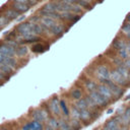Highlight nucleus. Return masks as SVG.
Returning a JSON list of instances; mask_svg holds the SVG:
<instances>
[{"mask_svg":"<svg viewBox=\"0 0 130 130\" xmlns=\"http://www.w3.org/2000/svg\"><path fill=\"white\" fill-rule=\"evenodd\" d=\"M30 24H31V31H32L34 35L41 36L42 34H44L42 24L40 22H30Z\"/></svg>","mask_w":130,"mask_h":130,"instance_id":"412c9836","label":"nucleus"},{"mask_svg":"<svg viewBox=\"0 0 130 130\" xmlns=\"http://www.w3.org/2000/svg\"><path fill=\"white\" fill-rule=\"evenodd\" d=\"M30 125H31V130H43V126L40 122L32 121L30 123Z\"/></svg>","mask_w":130,"mask_h":130,"instance_id":"72a5a7b5","label":"nucleus"},{"mask_svg":"<svg viewBox=\"0 0 130 130\" xmlns=\"http://www.w3.org/2000/svg\"><path fill=\"white\" fill-rule=\"evenodd\" d=\"M88 96L91 99V101L94 103V105L98 107V108H105L106 106L109 105L110 101L108 99H106L105 96H103L100 92H98L96 90H93V91H90L88 93Z\"/></svg>","mask_w":130,"mask_h":130,"instance_id":"f257e3e1","label":"nucleus"},{"mask_svg":"<svg viewBox=\"0 0 130 130\" xmlns=\"http://www.w3.org/2000/svg\"><path fill=\"white\" fill-rule=\"evenodd\" d=\"M0 53L5 56H15V49L9 46L7 43H0Z\"/></svg>","mask_w":130,"mask_h":130,"instance_id":"9d476101","label":"nucleus"},{"mask_svg":"<svg viewBox=\"0 0 130 130\" xmlns=\"http://www.w3.org/2000/svg\"><path fill=\"white\" fill-rule=\"evenodd\" d=\"M110 73L111 71L109 70V68L105 65H101L98 67L96 71H95V74H96V77L99 78V80L103 83L104 81L110 79Z\"/></svg>","mask_w":130,"mask_h":130,"instance_id":"39448f33","label":"nucleus"},{"mask_svg":"<svg viewBox=\"0 0 130 130\" xmlns=\"http://www.w3.org/2000/svg\"><path fill=\"white\" fill-rule=\"evenodd\" d=\"M9 78H10L9 76H7L6 74H4V73H3V72L0 70V82H1V83L6 82V81H7Z\"/></svg>","mask_w":130,"mask_h":130,"instance_id":"c9c22d12","label":"nucleus"},{"mask_svg":"<svg viewBox=\"0 0 130 130\" xmlns=\"http://www.w3.org/2000/svg\"><path fill=\"white\" fill-rule=\"evenodd\" d=\"M127 49H128V52H129V56H130V41L127 43Z\"/></svg>","mask_w":130,"mask_h":130,"instance_id":"c03bdc74","label":"nucleus"},{"mask_svg":"<svg viewBox=\"0 0 130 130\" xmlns=\"http://www.w3.org/2000/svg\"><path fill=\"white\" fill-rule=\"evenodd\" d=\"M60 13V19L66 20V21H70V22H75L76 20H78L80 18V16L78 14L69 12V11H63V12H59Z\"/></svg>","mask_w":130,"mask_h":130,"instance_id":"9b49d317","label":"nucleus"},{"mask_svg":"<svg viewBox=\"0 0 130 130\" xmlns=\"http://www.w3.org/2000/svg\"><path fill=\"white\" fill-rule=\"evenodd\" d=\"M21 130H31V125H30V123L25 124V125L22 127V129H21Z\"/></svg>","mask_w":130,"mask_h":130,"instance_id":"58836bf2","label":"nucleus"},{"mask_svg":"<svg viewBox=\"0 0 130 130\" xmlns=\"http://www.w3.org/2000/svg\"><path fill=\"white\" fill-rule=\"evenodd\" d=\"M116 69L119 71V73L126 79L127 82H130V70L124 66V65H120V66H117Z\"/></svg>","mask_w":130,"mask_h":130,"instance_id":"a211bd4d","label":"nucleus"},{"mask_svg":"<svg viewBox=\"0 0 130 130\" xmlns=\"http://www.w3.org/2000/svg\"><path fill=\"white\" fill-rule=\"evenodd\" d=\"M70 115H71L72 119H77V120L80 119V111L77 108H75V107H73L71 109V114Z\"/></svg>","mask_w":130,"mask_h":130,"instance_id":"2f4dec72","label":"nucleus"},{"mask_svg":"<svg viewBox=\"0 0 130 130\" xmlns=\"http://www.w3.org/2000/svg\"><path fill=\"white\" fill-rule=\"evenodd\" d=\"M1 63L2 64L9 65V66H11L13 68H16V66H17V60H16V58L14 56H5L4 55Z\"/></svg>","mask_w":130,"mask_h":130,"instance_id":"dca6fc26","label":"nucleus"},{"mask_svg":"<svg viewBox=\"0 0 130 130\" xmlns=\"http://www.w3.org/2000/svg\"><path fill=\"white\" fill-rule=\"evenodd\" d=\"M44 130H54L53 128H51V127H49L48 125H46V127H45V129Z\"/></svg>","mask_w":130,"mask_h":130,"instance_id":"a18cd8bd","label":"nucleus"},{"mask_svg":"<svg viewBox=\"0 0 130 130\" xmlns=\"http://www.w3.org/2000/svg\"><path fill=\"white\" fill-rule=\"evenodd\" d=\"M124 114H125V115H127V116L130 118V107H128V108H126V109H125Z\"/></svg>","mask_w":130,"mask_h":130,"instance_id":"79ce46f5","label":"nucleus"},{"mask_svg":"<svg viewBox=\"0 0 130 130\" xmlns=\"http://www.w3.org/2000/svg\"><path fill=\"white\" fill-rule=\"evenodd\" d=\"M62 1L67 3V4H70V5H75L76 4V0H62Z\"/></svg>","mask_w":130,"mask_h":130,"instance_id":"4c0bfd02","label":"nucleus"},{"mask_svg":"<svg viewBox=\"0 0 130 130\" xmlns=\"http://www.w3.org/2000/svg\"><path fill=\"white\" fill-rule=\"evenodd\" d=\"M0 70L9 77L15 73V68H13L9 65H6V64H2V63H0Z\"/></svg>","mask_w":130,"mask_h":130,"instance_id":"aec40b11","label":"nucleus"},{"mask_svg":"<svg viewBox=\"0 0 130 130\" xmlns=\"http://www.w3.org/2000/svg\"><path fill=\"white\" fill-rule=\"evenodd\" d=\"M85 1H88V2H91V0H85Z\"/></svg>","mask_w":130,"mask_h":130,"instance_id":"09e8293b","label":"nucleus"},{"mask_svg":"<svg viewBox=\"0 0 130 130\" xmlns=\"http://www.w3.org/2000/svg\"><path fill=\"white\" fill-rule=\"evenodd\" d=\"M92 119V113L89 109H84V110H80V121L82 122H86L89 123Z\"/></svg>","mask_w":130,"mask_h":130,"instance_id":"4468645a","label":"nucleus"},{"mask_svg":"<svg viewBox=\"0 0 130 130\" xmlns=\"http://www.w3.org/2000/svg\"><path fill=\"white\" fill-rule=\"evenodd\" d=\"M30 50H31V52H34V53H37V54H41V53H43V52H45V50H46V47L43 45V44H41V43H35L32 46H31V48H30Z\"/></svg>","mask_w":130,"mask_h":130,"instance_id":"5701e85b","label":"nucleus"},{"mask_svg":"<svg viewBox=\"0 0 130 130\" xmlns=\"http://www.w3.org/2000/svg\"><path fill=\"white\" fill-rule=\"evenodd\" d=\"M12 8L15 9L18 13H24V12H26V11H28L30 9V6H28L26 4H22V3L13 2L12 3Z\"/></svg>","mask_w":130,"mask_h":130,"instance_id":"f3484780","label":"nucleus"},{"mask_svg":"<svg viewBox=\"0 0 130 130\" xmlns=\"http://www.w3.org/2000/svg\"><path fill=\"white\" fill-rule=\"evenodd\" d=\"M30 116H31L34 121H37V122H40V123L46 122L47 119L49 118L48 117V113L45 110H43V109H36V110H34L31 112Z\"/></svg>","mask_w":130,"mask_h":130,"instance_id":"0eeeda50","label":"nucleus"},{"mask_svg":"<svg viewBox=\"0 0 130 130\" xmlns=\"http://www.w3.org/2000/svg\"><path fill=\"white\" fill-rule=\"evenodd\" d=\"M112 112H113V110H112V109H110V110H109V111H108V114H111V113H112Z\"/></svg>","mask_w":130,"mask_h":130,"instance_id":"de8ad7c7","label":"nucleus"},{"mask_svg":"<svg viewBox=\"0 0 130 130\" xmlns=\"http://www.w3.org/2000/svg\"><path fill=\"white\" fill-rule=\"evenodd\" d=\"M98 1H103V0H98Z\"/></svg>","mask_w":130,"mask_h":130,"instance_id":"603ef678","label":"nucleus"},{"mask_svg":"<svg viewBox=\"0 0 130 130\" xmlns=\"http://www.w3.org/2000/svg\"><path fill=\"white\" fill-rule=\"evenodd\" d=\"M40 15L41 16H46V17H50L53 18L55 20L60 19V13L58 11H52V10H47L44 8H41L40 10Z\"/></svg>","mask_w":130,"mask_h":130,"instance_id":"f8f14e48","label":"nucleus"},{"mask_svg":"<svg viewBox=\"0 0 130 130\" xmlns=\"http://www.w3.org/2000/svg\"><path fill=\"white\" fill-rule=\"evenodd\" d=\"M46 123H47V125L49 127L53 128L54 130H57L58 129L59 124H58V120H57L56 117H50V118H48L47 121H46Z\"/></svg>","mask_w":130,"mask_h":130,"instance_id":"cd10ccee","label":"nucleus"},{"mask_svg":"<svg viewBox=\"0 0 130 130\" xmlns=\"http://www.w3.org/2000/svg\"><path fill=\"white\" fill-rule=\"evenodd\" d=\"M13 2H17V3H22V4L28 5V0H13ZM28 6H29V5H28Z\"/></svg>","mask_w":130,"mask_h":130,"instance_id":"a19ab883","label":"nucleus"},{"mask_svg":"<svg viewBox=\"0 0 130 130\" xmlns=\"http://www.w3.org/2000/svg\"><path fill=\"white\" fill-rule=\"evenodd\" d=\"M74 107L77 108L79 111L80 110H84V109H87V103H86V100L85 98H81L79 100H77L74 104Z\"/></svg>","mask_w":130,"mask_h":130,"instance_id":"a878e982","label":"nucleus"},{"mask_svg":"<svg viewBox=\"0 0 130 130\" xmlns=\"http://www.w3.org/2000/svg\"><path fill=\"white\" fill-rule=\"evenodd\" d=\"M72 129L73 130H80L82 128V125L80 123V120H77V119H71V121L69 122Z\"/></svg>","mask_w":130,"mask_h":130,"instance_id":"7c9ffc66","label":"nucleus"},{"mask_svg":"<svg viewBox=\"0 0 130 130\" xmlns=\"http://www.w3.org/2000/svg\"><path fill=\"white\" fill-rule=\"evenodd\" d=\"M38 1H39V0H28V5H29L30 7H31V6H35V5H37Z\"/></svg>","mask_w":130,"mask_h":130,"instance_id":"ea45409f","label":"nucleus"},{"mask_svg":"<svg viewBox=\"0 0 130 130\" xmlns=\"http://www.w3.org/2000/svg\"><path fill=\"white\" fill-rule=\"evenodd\" d=\"M19 14H20V13H18V12H17L15 9H13V8H8V9H6L5 12H4V15H5L10 21L17 19L18 16H19Z\"/></svg>","mask_w":130,"mask_h":130,"instance_id":"6ab92c4d","label":"nucleus"},{"mask_svg":"<svg viewBox=\"0 0 130 130\" xmlns=\"http://www.w3.org/2000/svg\"><path fill=\"white\" fill-rule=\"evenodd\" d=\"M103 83H105V84H107V85L109 86V88L111 89V91H112L114 98L120 99V98L123 95V93H124V87H122V86L116 84V83L113 82L111 79H108V80L104 81Z\"/></svg>","mask_w":130,"mask_h":130,"instance_id":"f03ea898","label":"nucleus"},{"mask_svg":"<svg viewBox=\"0 0 130 130\" xmlns=\"http://www.w3.org/2000/svg\"><path fill=\"white\" fill-rule=\"evenodd\" d=\"M28 53V48L26 47V45L24 44H19L16 48H15V56L18 57H24L26 56Z\"/></svg>","mask_w":130,"mask_h":130,"instance_id":"2eb2a0df","label":"nucleus"},{"mask_svg":"<svg viewBox=\"0 0 130 130\" xmlns=\"http://www.w3.org/2000/svg\"><path fill=\"white\" fill-rule=\"evenodd\" d=\"M49 32H50L51 36H54V37H56V38H59V37H61V36L65 32V29L63 28V26H62L61 24L56 23L53 27H51V28L49 29Z\"/></svg>","mask_w":130,"mask_h":130,"instance_id":"ddd939ff","label":"nucleus"},{"mask_svg":"<svg viewBox=\"0 0 130 130\" xmlns=\"http://www.w3.org/2000/svg\"><path fill=\"white\" fill-rule=\"evenodd\" d=\"M9 22H10V20H9V19L4 15V14L0 15V28L5 27Z\"/></svg>","mask_w":130,"mask_h":130,"instance_id":"473e14b6","label":"nucleus"},{"mask_svg":"<svg viewBox=\"0 0 130 130\" xmlns=\"http://www.w3.org/2000/svg\"><path fill=\"white\" fill-rule=\"evenodd\" d=\"M15 30H16V32H17L19 36H21V37H24V36H27V35L32 34V31H31V24H30V21L20 22L19 24L16 25ZM32 35H34V34H32Z\"/></svg>","mask_w":130,"mask_h":130,"instance_id":"7ed1b4c3","label":"nucleus"},{"mask_svg":"<svg viewBox=\"0 0 130 130\" xmlns=\"http://www.w3.org/2000/svg\"><path fill=\"white\" fill-rule=\"evenodd\" d=\"M125 100H126V101H129V100H130V93H129L128 95L125 96Z\"/></svg>","mask_w":130,"mask_h":130,"instance_id":"49530a36","label":"nucleus"},{"mask_svg":"<svg viewBox=\"0 0 130 130\" xmlns=\"http://www.w3.org/2000/svg\"><path fill=\"white\" fill-rule=\"evenodd\" d=\"M96 91L100 92L103 96H105L106 99H108L109 101H111L114 96H113V93L111 91V89L109 88V86L105 83H101V84H98V87H96Z\"/></svg>","mask_w":130,"mask_h":130,"instance_id":"6e6552de","label":"nucleus"},{"mask_svg":"<svg viewBox=\"0 0 130 130\" xmlns=\"http://www.w3.org/2000/svg\"><path fill=\"white\" fill-rule=\"evenodd\" d=\"M127 46V43L126 42H124L123 40H120V39H116V40H114L113 41V43H112V47L115 49V50H120V49H122V48H124V47H126Z\"/></svg>","mask_w":130,"mask_h":130,"instance_id":"b1692460","label":"nucleus"},{"mask_svg":"<svg viewBox=\"0 0 130 130\" xmlns=\"http://www.w3.org/2000/svg\"><path fill=\"white\" fill-rule=\"evenodd\" d=\"M126 21L130 23V13H128V15L126 16Z\"/></svg>","mask_w":130,"mask_h":130,"instance_id":"37998d69","label":"nucleus"},{"mask_svg":"<svg viewBox=\"0 0 130 130\" xmlns=\"http://www.w3.org/2000/svg\"><path fill=\"white\" fill-rule=\"evenodd\" d=\"M117 52H118L119 57H120L122 60H126L127 58H129V57H130V56H129L128 49H127V46H126V47H124V48H122V49H120V50H118Z\"/></svg>","mask_w":130,"mask_h":130,"instance_id":"c85d7f7f","label":"nucleus"},{"mask_svg":"<svg viewBox=\"0 0 130 130\" xmlns=\"http://www.w3.org/2000/svg\"><path fill=\"white\" fill-rule=\"evenodd\" d=\"M103 130H121V126H120L117 118L114 117V118H112L106 122Z\"/></svg>","mask_w":130,"mask_h":130,"instance_id":"1a4fd4ad","label":"nucleus"},{"mask_svg":"<svg viewBox=\"0 0 130 130\" xmlns=\"http://www.w3.org/2000/svg\"><path fill=\"white\" fill-rule=\"evenodd\" d=\"M60 109H61V114H63L64 116L68 117V116L70 115V113H69V109H68V107H67L65 101H63V100L60 101Z\"/></svg>","mask_w":130,"mask_h":130,"instance_id":"c756f323","label":"nucleus"},{"mask_svg":"<svg viewBox=\"0 0 130 130\" xmlns=\"http://www.w3.org/2000/svg\"><path fill=\"white\" fill-rule=\"evenodd\" d=\"M2 130H7V129H5V128H3V129H2Z\"/></svg>","mask_w":130,"mask_h":130,"instance_id":"8fccbe9b","label":"nucleus"},{"mask_svg":"<svg viewBox=\"0 0 130 130\" xmlns=\"http://www.w3.org/2000/svg\"><path fill=\"white\" fill-rule=\"evenodd\" d=\"M110 79L113 82H115L116 84H118V85H120L122 87H125L128 84V82L126 81V79L119 73V71L117 69H114V70L111 71V73H110Z\"/></svg>","mask_w":130,"mask_h":130,"instance_id":"20e7f679","label":"nucleus"},{"mask_svg":"<svg viewBox=\"0 0 130 130\" xmlns=\"http://www.w3.org/2000/svg\"><path fill=\"white\" fill-rule=\"evenodd\" d=\"M58 124H59V126H58L59 130H73L71 125H70V123L68 121H66L65 119L58 120Z\"/></svg>","mask_w":130,"mask_h":130,"instance_id":"4be33fe9","label":"nucleus"},{"mask_svg":"<svg viewBox=\"0 0 130 130\" xmlns=\"http://www.w3.org/2000/svg\"><path fill=\"white\" fill-rule=\"evenodd\" d=\"M84 86H85V88L88 90V92H90V91L96 90V87H98V83H96L94 80H91V79H89V80H86V81L84 82Z\"/></svg>","mask_w":130,"mask_h":130,"instance_id":"393cba45","label":"nucleus"},{"mask_svg":"<svg viewBox=\"0 0 130 130\" xmlns=\"http://www.w3.org/2000/svg\"><path fill=\"white\" fill-rule=\"evenodd\" d=\"M123 65H124V66H126V67H127V68L130 70V57H129V58H127L126 60H124Z\"/></svg>","mask_w":130,"mask_h":130,"instance_id":"e433bc0d","label":"nucleus"},{"mask_svg":"<svg viewBox=\"0 0 130 130\" xmlns=\"http://www.w3.org/2000/svg\"><path fill=\"white\" fill-rule=\"evenodd\" d=\"M70 98L74 101H77L79 99L82 98V91L79 89V88H72L71 91H70Z\"/></svg>","mask_w":130,"mask_h":130,"instance_id":"bb28decb","label":"nucleus"},{"mask_svg":"<svg viewBox=\"0 0 130 130\" xmlns=\"http://www.w3.org/2000/svg\"><path fill=\"white\" fill-rule=\"evenodd\" d=\"M123 62H124V60H122L120 57H115L113 59V63L116 65V67L117 66H120V65H123Z\"/></svg>","mask_w":130,"mask_h":130,"instance_id":"f704fd0d","label":"nucleus"},{"mask_svg":"<svg viewBox=\"0 0 130 130\" xmlns=\"http://www.w3.org/2000/svg\"><path fill=\"white\" fill-rule=\"evenodd\" d=\"M129 126H130V121H129Z\"/></svg>","mask_w":130,"mask_h":130,"instance_id":"3c124183","label":"nucleus"},{"mask_svg":"<svg viewBox=\"0 0 130 130\" xmlns=\"http://www.w3.org/2000/svg\"><path fill=\"white\" fill-rule=\"evenodd\" d=\"M48 107H49V109H50V112H51L54 116L58 117V116L61 115L60 101H59V99H58L57 96H54V98H52V99L50 100Z\"/></svg>","mask_w":130,"mask_h":130,"instance_id":"423d86ee","label":"nucleus"}]
</instances>
